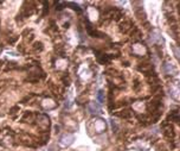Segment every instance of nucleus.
I'll return each mask as SVG.
<instances>
[{"label": "nucleus", "mask_w": 180, "mask_h": 151, "mask_svg": "<svg viewBox=\"0 0 180 151\" xmlns=\"http://www.w3.org/2000/svg\"><path fill=\"white\" fill-rule=\"evenodd\" d=\"M73 140H75V137H73V136H71V134H64V136L60 138L59 144H60L62 146H69V145H71V144L73 143Z\"/></svg>", "instance_id": "1"}, {"label": "nucleus", "mask_w": 180, "mask_h": 151, "mask_svg": "<svg viewBox=\"0 0 180 151\" xmlns=\"http://www.w3.org/2000/svg\"><path fill=\"white\" fill-rule=\"evenodd\" d=\"M163 70H165V73L168 74V75H174V74L178 73V69H176L172 63H165Z\"/></svg>", "instance_id": "2"}, {"label": "nucleus", "mask_w": 180, "mask_h": 151, "mask_svg": "<svg viewBox=\"0 0 180 151\" xmlns=\"http://www.w3.org/2000/svg\"><path fill=\"white\" fill-rule=\"evenodd\" d=\"M95 126H96V130H97L99 132H103V131H106V128H107V124H106V121H104L103 119H97Z\"/></svg>", "instance_id": "3"}, {"label": "nucleus", "mask_w": 180, "mask_h": 151, "mask_svg": "<svg viewBox=\"0 0 180 151\" xmlns=\"http://www.w3.org/2000/svg\"><path fill=\"white\" fill-rule=\"evenodd\" d=\"M89 110L91 111V113H97V112H101V108H100V106H96L94 102H93V104H90V106H89Z\"/></svg>", "instance_id": "4"}, {"label": "nucleus", "mask_w": 180, "mask_h": 151, "mask_svg": "<svg viewBox=\"0 0 180 151\" xmlns=\"http://www.w3.org/2000/svg\"><path fill=\"white\" fill-rule=\"evenodd\" d=\"M97 100H99L100 104H103L104 102V92L103 91H100L97 93Z\"/></svg>", "instance_id": "5"}, {"label": "nucleus", "mask_w": 180, "mask_h": 151, "mask_svg": "<svg viewBox=\"0 0 180 151\" xmlns=\"http://www.w3.org/2000/svg\"><path fill=\"white\" fill-rule=\"evenodd\" d=\"M172 50L174 54H176V57L180 58V50H178V48H174V45H172Z\"/></svg>", "instance_id": "6"}]
</instances>
